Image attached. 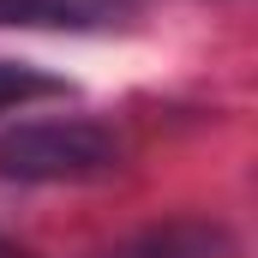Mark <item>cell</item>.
Segmentation results:
<instances>
[{"label": "cell", "instance_id": "cell-5", "mask_svg": "<svg viewBox=\"0 0 258 258\" xmlns=\"http://www.w3.org/2000/svg\"><path fill=\"white\" fill-rule=\"evenodd\" d=\"M0 258H30V252H18V246H6V240H0Z\"/></svg>", "mask_w": 258, "mask_h": 258}, {"label": "cell", "instance_id": "cell-1", "mask_svg": "<svg viewBox=\"0 0 258 258\" xmlns=\"http://www.w3.org/2000/svg\"><path fill=\"white\" fill-rule=\"evenodd\" d=\"M120 162H126L120 132L84 114L18 120L0 132V180L18 186H84V180H108Z\"/></svg>", "mask_w": 258, "mask_h": 258}, {"label": "cell", "instance_id": "cell-2", "mask_svg": "<svg viewBox=\"0 0 258 258\" xmlns=\"http://www.w3.org/2000/svg\"><path fill=\"white\" fill-rule=\"evenodd\" d=\"M102 258H240V240L210 216H174V222H150L126 234Z\"/></svg>", "mask_w": 258, "mask_h": 258}, {"label": "cell", "instance_id": "cell-3", "mask_svg": "<svg viewBox=\"0 0 258 258\" xmlns=\"http://www.w3.org/2000/svg\"><path fill=\"white\" fill-rule=\"evenodd\" d=\"M126 0H0V30H108Z\"/></svg>", "mask_w": 258, "mask_h": 258}, {"label": "cell", "instance_id": "cell-4", "mask_svg": "<svg viewBox=\"0 0 258 258\" xmlns=\"http://www.w3.org/2000/svg\"><path fill=\"white\" fill-rule=\"evenodd\" d=\"M48 96H72L60 72H42L30 60H0V114L6 108H30V102H48Z\"/></svg>", "mask_w": 258, "mask_h": 258}]
</instances>
